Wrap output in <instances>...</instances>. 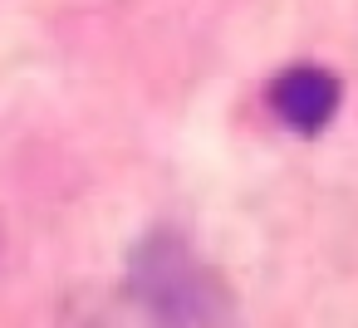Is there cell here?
Segmentation results:
<instances>
[{"label":"cell","instance_id":"cell-1","mask_svg":"<svg viewBox=\"0 0 358 328\" xmlns=\"http://www.w3.org/2000/svg\"><path fill=\"white\" fill-rule=\"evenodd\" d=\"M128 284H133L138 304L148 308V318H157V323H216L231 308L221 279L172 230H152L133 245Z\"/></svg>","mask_w":358,"mask_h":328},{"label":"cell","instance_id":"cell-2","mask_svg":"<svg viewBox=\"0 0 358 328\" xmlns=\"http://www.w3.org/2000/svg\"><path fill=\"white\" fill-rule=\"evenodd\" d=\"M270 98H275V113H280L294 133H319V128H329V118L338 113L343 89H338V79H334L329 69L294 64V69H285V74L275 79Z\"/></svg>","mask_w":358,"mask_h":328}]
</instances>
